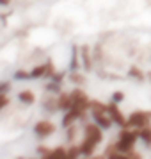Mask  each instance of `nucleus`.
Listing matches in <instances>:
<instances>
[{"label": "nucleus", "mask_w": 151, "mask_h": 159, "mask_svg": "<svg viewBox=\"0 0 151 159\" xmlns=\"http://www.w3.org/2000/svg\"><path fill=\"white\" fill-rule=\"evenodd\" d=\"M71 100H73V109H77L80 113H91V98L84 91V88L77 86L71 91Z\"/></svg>", "instance_id": "1"}, {"label": "nucleus", "mask_w": 151, "mask_h": 159, "mask_svg": "<svg viewBox=\"0 0 151 159\" xmlns=\"http://www.w3.org/2000/svg\"><path fill=\"white\" fill-rule=\"evenodd\" d=\"M146 125H151V111L149 109H135L128 115V123L126 127L133 129H142Z\"/></svg>", "instance_id": "2"}, {"label": "nucleus", "mask_w": 151, "mask_h": 159, "mask_svg": "<svg viewBox=\"0 0 151 159\" xmlns=\"http://www.w3.org/2000/svg\"><path fill=\"white\" fill-rule=\"evenodd\" d=\"M107 113H108V116L112 118L114 125H117L119 129H121V127H126V123H128V116H126V115L121 111L119 104H115V102L110 100V102L107 104Z\"/></svg>", "instance_id": "3"}, {"label": "nucleus", "mask_w": 151, "mask_h": 159, "mask_svg": "<svg viewBox=\"0 0 151 159\" xmlns=\"http://www.w3.org/2000/svg\"><path fill=\"white\" fill-rule=\"evenodd\" d=\"M84 138L94 141L96 145H100L105 136H103V129H101L96 122H87L86 125H84Z\"/></svg>", "instance_id": "4"}, {"label": "nucleus", "mask_w": 151, "mask_h": 159, "mask_svg": "<svg viewBox=\"0 0 151 159\" xmlns=\"http://www.w3.org/2000/svg\"><path fill=\"white\" fill-rule=\"evenodd\" d=\"M80 61H82V68L86 72H93L94 70V56H93V50L87 43H84L80 47Z\"/></svg>", "instance_id": "5"}, {"label": "nucleus", "mask_w": 151, "mask_h": 159, "mask_svg": "<svg viewBox=\"0 0 151 159\" xmlns=\"http://www.w3.org/2000/svg\"><path fill=\"white\" fill-rule=\"evenodd\" d=\"M55 132V125H53V122H50V120H39V122H36V125H34V134H36L37 138H48L52 136Z\"/></svg>", "instance_id": "6"}, {"label": "nucleus", "mask_w": 151, "mask_h": 159, "mask_svg": "<svg viewBox=\"0 0 151 159\" xmlns=\"http://www.w3.org/2000/svg\"><path fill=\"white\" fill-rule=\"evenodd\" d=\"M91 116H93V122H96L103 130L112 129V125H114V122H112V118L108 116L107 111H91Z\"/></svg>", "instance_id": "7"}, {"label": "nucleus", "mask_w": 151, "mask_h": 159, "mask_svg": "<svg viewBox=\"0 0 151 159\" xmlns=\"http://www.w3.org/2000/svg\"><path fill=\"white\" fill-rule=\"evenodd\" d=\"M126 75H128L132 80H135V82H146L148 80V72H144L142 68L139 65H130L128 66V72H126Z\"/></svg>", "instance_id": "8"}, {"label": "nucleus", "mask_w": 151, "mask_h": 159, "mask_svg": "<svg viewBox=\"0 0 151 159\" xmlns=\"http://www.w3.org/2000/svg\"><path fill=\"white\" fill-rule=\"evenodd\" d=\"M78 145H80V150H82V156H84V157L94 156V154H96V148L100 147V145H96L94 141L87 139V138H82V141H80Z\"/></svg>", "instance_id": "9"}, {"label": "nucleus", "mask_w": 151, "mask_h": 159, "mask_svg": "<svg viewBox=\"0 0 151 159\" xmlns=\"http://www.w3.org/2000/svg\"><path fill=\"white\" fill-rule=\"evenodd\" d=\"M43 109L48 111V113H55L59 111V100L55 93H46L43 98Z\"/></svg>", "instance_id": "10"}, {"label": "nucleus", "mask_w": 151, "mask_h": 159, "mask_svg": "<svg viewBox=\"0 0 151 159\" xmlns=\"http://www.w3.org/2000/svg\"><path fill=\"white\" fill-rule=\"evenodd\" d=\"M82 68V61H80V47L78 45H73L71 47V59H69V70H80Z\"/></svg>", "instance_id": "11"}, {"label": "nucleus", "mask_w": 151, "mask_h": 159, "mask_svg": "<svg viewBox=\"0 0 151 159\" xmlns=\"http://www.w3.org/2000/svg\"><path fill=\"white\" fill-rule=\"evenodd\" d=\"M57 100H59V111H68L71 109L73 106V100H71V91H61L57 95Z\"/></svg>", "instance_id": "12"}, {"label": "nucleus", "mask_w": 151, "mask_h": 159, "mask_svg": "<svg viewBox=\"0 0 151 159\" xmlns=\"http://www.w3.org/2000/svg\"><path fill=\"white\" fill-rule=\"evenodd\" d=\"M139 141L146 148H151V125H146L142 129H139Z\"/></svg>", "instance_id": "13"}, {"label": "nucleus", "mask_w": 151, "mask_h": 159, "mask_svg": "<svg viewBox=\"0 0 151 159\" xmlns=\"http://www.w3.org/2000/svg\"><path fill=\"white\" fill-rule=\"evenodd\" d=\"M18 98H20V102H23V104L32 106V104L36 102V95L32 93L30 89H22V91L18 93Z\"/></svg>", "instance_id": "14"}, {"label": "nucleus", "mask_w": 151, "mask_h": 159, "mask_svg": "<svg viewBox=\"0 0 151 159\" xmlns=\"http://www.w3.org/2000/svg\"><path fill=\"white\" fill-rule=\"evenodd\" d=\"M69 80H71L75 86H84L87 82V77L84 75V73H80V70H75V72H69Z\"/></svg>", "instance_id": "15"}, {"label": "nucleus", "mask_w": 151, "mask_h": 159, "mask_svg": "<svg viewBox=\"0 0 151 159\" xmlns=\"http://www.w3.org/2000/svg\"><path fill=\"white\" fill-rule=\"evenodd\" d=\"M77 136H78V125L73 123V125H69V127L66 129V141L69 145H73L77 141Z\"/></svg>", "instance_id": "16"}, {"label": "nucleus", "mask_w": 151, "mask_h": 159, "mask_svg": "<svg viewBox=\"0 0 151 159\" xmlns=\"http://www.w3.org/2000/svg\"><path fill=\"white\" fill-rule=\"evenodd\" d=\"M82 157V150H80V145L73 143L68 147V159H80Z\"/></svg>", "instance_id": "17"}, {"label": "nucleus", "mask_w": 151, "mask_h": 159, "mask_svg": "<svg viewBox=\"0 0 151 159\" xmlns=\"http://www.w3.org/2000/svg\"><path fill=\"white\" fill-rule=\"evenodd\" d=\"M44 89H46L48 93H55V95H59L61 91H62V88H61V82H55V80L48 82V84L44 86Z\"/></svg>", "instance_id": "18"}, {"label": "nucleus", "mask_w": 151, "mask_h": 159, "mask_svg": "<svg viewBox=\"0 0 151 159\" xmlns=\"http://www.w3.org/2000/svg\"><path fill=\"white\" fill-rule=\"evenodd\" d=\"M105 156H107V159H130L128 157V152H119V150L107 152Z\"/></svg>", "instance_id": "19"}, {"label": "nucleus", "mask_w": 151, "mask_h": 159, "mask_svg": "<svg viewBox=\"0 0 151 159\" xmlns=\"http://www.w3.org/2000/svg\"><path fill=\"white\" fill-rule=\"evenodd\" d=\"M15 79L16 80H32V75H30V72H27V70H16Z\"/></svg>", "instance_id": "20"}, {"label": "nucleus", "mask_w": 151, "mask_h": 159, "mask_svg": "<svg viewBox=\"0 0 151 159\" xmlns=\"http://www.w3.org/2000/svg\"><path fill=\"white\" fill-rule=\"evenodd\" d=\"M110 100L115 102V104H121V102L124 100V91H121V89L114 91V93H112V97H110Z\"/></svg>", "instance_id": "21"}, {"label": "nucleus", "mask_w": 151, "mask_h": 159, "mask_svg": "<svg viewBox=\"0 0 151 159\" xmlns=\"http://www.w3.org/2000/svg\"><path fill=\"white\" fill-rule=\"evenodd\" d=\"M11 91V82L9 80H0V95H7Z\"/></svg>", "instance_id": "22"}, {"label": "nucleus", "mask_w": 151, "mask_h": 159, "mask_svg": "<svg viewBox=\"0 0 151 159\" xmlns=\"http://www.w3.org/2000/svg\"><path fill=\"white\" fill-rule=\"evenodd\" d=\"M128 157H130V159H144V156H142V152H141V150L133 148V150L128 152Z\"/></svg>", "instance_id": "23"}, {"label": "nucleus", "mask_w": 151, "mask_h": 159, "mask_svg": "<svg viewBox=\"0 0 151 159\" xmlns=\"http://www.w3.org/2000/svg\"><path fill=\"white\" fill-rule=\"evenodd\" d=\"M9 102H11V100H9L7 95H0V111H4V109L7 107Z\"/></svg>", "instance_id": "24"}, {"label": "nucleus", "mask_w": 151, "mask_h": 159, "mask_svg": "<svg viewBox=\"0 0 151 159\" xmlns=\"http://www.w3.org/2000/svg\"><path fill=\"white\" fill-rule=\"evenodd\" d=\"M64 77H66V72H55L53 73V77H52V80H55V82H61V84H62Z\"/></svg>", "instance_id": "25"}, {"label": "nucleus", "mask_w": 151, "mask_h": 159, "mask_svg": "<svg viewBox=\"0 0 151 159\" xmlns=\"http://www.w3.org/2000/svg\"><path fill=\"white\" fill-rule=\"evenodd\" d=\"M37 152H39L41 156H44V154H48V152H50V148H48V147H37Z\"/></svg>", "instance_id": "26"}, {"label": "nucleus", "mask_w": 151, "mask_h": 159, "mask_svg": "<svg viewBox=\"0 0 151 159\" xmlns=\"http://www.w3.org/2000/svg\"><path fill=\"white\" fill-rule=\"evenodd\" d=\"M80 159H91V157H84V156H82V157H80Z\"/></svg>", "instance_id": "27"}]
</instances>
